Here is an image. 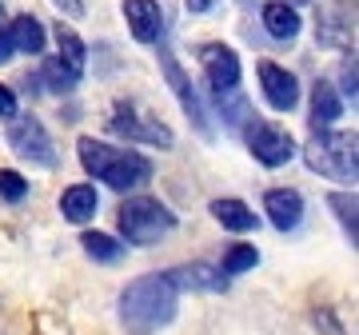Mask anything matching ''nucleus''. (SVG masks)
Segmentation results:
<instances>
[{"label":"nucleus","instance_id":"1","mask_svg":"<svg viewBox=\"0 0 359 335\" xmlns=\"http://www.w3.org/2000/svg\"><path fill=\"white\" fill-rule=\"evenodd\" d=\"M176 308L180 292L168 271L140 275L120 292V323L128 327V335H156L160 327L176 320Z\"/></svg>","mask_w":359,"mask_h":335},{"label":"nucleus","instance_id":"2","mask_svg":"<svg viewBox=\"0 0 359 335\" xmlns=\"http://www.w3.org/2000/svg\"><path fill=\"white\" fill-rule=\"evenodd\" d=\"M80 152V164L88 176H96L100 184H108L112 192H136L144 184L152 180V160L140 152H132V148H116V144H104L96 136H80L76 144Z\"/></svg>","mask_w":359,"mask_h":335},{"label":"nucleus","instance_id":"3","mask_svg":"<svg viewBox=\"0 0 359 335\" xmlns=\"http://www.w3.org/2000/svg\"><path fill=\"white\" fill-rule=\"evenodd\" d=\"M116 224L132 247H152L176 228V216H172V207L152 200V196H128L116 212Z\"/></svg>","mask_w":359,"mask_h":335},{"label":"nucleus","instance_id":"4","mask_svg":"<svg viewBox=\"0 0 359 335\" xmlns=\"http://www.w3.org/2000/svg\"><path fill=\"white\" fill-rule=\"evenodd\" d=\"M311 172H320L335 184H355V132H332V128H316L311 132L308 148H304Z\"/></svg>","mask_w":359,"mask_h":335},{"label":"nucleus","instance_id":"5","mask_svg":"<svg viewBox=\"0 0 359 335\" xmlns=\"http://www.w3.org/2000/svg\"><path fill=\"white\" fill-rule=\"evenodd\" d=\"M108 124H112L116 136H124L128 144H148V148H164V152L176 144V136H172V128H168V124H160L152 112H144L140 104H132V100L116 104Z\"/></svg>","mask_w":359,"mask_h":335},{"label":"nucleus","instance_id":"6","mask_svg":"<svg viewBox=\"0 0 359 335\" xmlns=\"http://www.w3.org/2000/svg\"><path fill=\"white\" fill-rule=\"evenodd\" d=\"M244 140H248V152L256 156L264 168H283L287 160L295 156V140L292 132L271 124V120H248L244 124Z\"/></svg>","mask_w":359,"mask_h":335},{"label":"nucleus","instance_id":"7","mask_svg":"<svg viewBox=\"0 0 359 335\" xmlns=\"http://www.w3.org/2000/svg\"><path fill=\"white\" fill-rule=\"evenodd\" d=\"M8 144H13V152L20 156V160H28V164L56 168L52 136H48V128H44L36 116H20V112H16V116L8 120Z\"/></svg>","mask_w":359,"mask_h":335},{"label":"nucleus","instance_id":"8","mask_svg":"<svg viewBox=\"0 0 359 335\" xmlns=\"http://www.w3.org/2000/svg\"><path fill=\"white\" fill-rule=\"evenodd\" d=\"M160 72H164L168 88H172V96L180 100V108H184V116L196 124V132L200 136H212V124H208V108L204 100H200V92H196L192 76L180 68V60L172 56V48H160Z\"/></svg>","mask_w":359,"mask_h":335},{"label":"nucleus","instance_id":"9","mask_svg":"<svg viewBox=\"0 0 359 335\" xmlns=\"http://www.w3.org/2000/svg\"><path fill=\"white\" fill-rule=\"evenodd\" d=\"M200 64H204V76H208V88L224 96V92H240V56L228 48V44H204L200 48Z\"/></svg>","mask_w":359,"mask_h":335},{"label":"nucleus","instance_id":"10","mask_svg":"<svg viewBox=\"0 0 359 335\" xmlns=\"http://www.w3.org/2000/svg\"><path fill=\"white\" fill-rule=\"evenodd\" d=\"M259 88H264V100L276 108V112H292L295 104H299V80L295 72H287L283 64L276 60H259Z\"/></svg>","mask_w":359,"mask_h":335},{"label":"nucleus","instance_id":"11","mask_svg":"<svg viewBox=\"0 0 359 335\" xmlns=\"http://www.w3.org/2000/svg\"><path fill=\"white\" fill-rule=\"evenodd\" d=\"M120 8H124L132 40H140V44H160L164 40V8H160V0H124Z\"/></svg>","mask_w":359,"mask_h":335},{"label":"nucleus","instance_id":"12","mask_svg":"<svg viewBox=\"0 0 359 335\" xmlns=\"http://www.w3.org/2000/svg\"><path fill=\"white\" fill-rule=\"evenodd\" d=\"M264 212H268L276 232H295L304 219V196L295 188H268L264 192Z\"/></svg>","mask_w":359,"mask_h":335},{"label":"nucleus","instance_id":"13","mask_svg":"<svg viewBox=\"0 0 359 335\" xmlns=\"http://www.w3.org/2000/svg\"><path fill=\"white\" fill-rule=\"evenodd\" d=\"M259 20H264V28H268V36L283 40V44L304 32V20H299V13H295V4H287V0H268L264 13H259Z\"/></svg>","mask_w":359,"mask_h":335},{"label":"nucleus","instance_id":"14","mask_svg":"<svg viewBox=\"0 0 359 335\" xmlns=\"http://www.w3.org/2000/svg\"><path fill=\"white\" fill-rule=\"evenodd\" d=\"M208 212H212V219H216L219 228H228V232H256V224H259L256 212H252L244 200H236V196H219V200H212Z\"/></svg>","mask_w":359,"mask_h":335},{"label":"nucleus","instance_id":"15","mask_svg":"<svg viewBox=\"0 0 359 335\" xmlns=\"http://www.w3.org/2000/svg\"><path fill=\"white\" fill-rule=\"evenodd\" d=\"M168 275H172L176 292H224V284H228V275L208 264H184V268H172Z\"/></svg>","mask_w":359,"mask_h":335},{"label":"nucleus","instance_id":"16","mask_svg":"<svg viewBox=\"0 0 359 335\" xmlns=\"http://www.w3.org/2000/svg\"><path fill=\"white\" fill-rule=\"evenodd\" d=\"M96 212H100V196H96L92 184H72V188L60 192V216L68 224H88Z\"/></svg>","mask_w":359,"mask_h":335},{"label":"nucleus","instance_id":"17","mask_svg":"<svg viewBox=\"0 0 359 335\" xmlns=\"http://www.w3.org/2000/svg\"><path fill=\"white\" fill-rule=\"evenodd\" d=\"M4 28H8L13 48L20 52V56H40V52H44V44H48V32H44V25H40L32 13L16 16L13 25H4Z\"/></svg>","mask_w":359,"mask_h":335},{"label":"nucleus","instance_id":"18","mask_svg":"<svg viewBox=\"0 0 359 335\" xmlns=\"http://www.w3.org/2000/svg\"><path fill=\"white\" fill-rule=\"evenodd\" d=\"M339 116H344V96L335 92V84L316 80V88H311V128H332Z\"/></svg>","mask_w":359,"mask_h":335},{"label":"nucleus","instance_id":"19","mask_svg":"<svg viewBox=\"0 0 359 335\" xmlns=\"http://www.w3.org/2000/svg\"><path fill=\"white\" fill-rule=\"evenodd\" d=\"M80 76H84V68L72 64V60H65V56H48L44 68H40V84H44L48 92H56V96L72 92L80 84Z\"/></svg>","mask_w":359,"mask_h":335},{"label":"nucleus","instance_id":"20","mask_svg":"<svg viewBox=\"0 0 359 335\" xmlns=\"http://www.w3.org/2000/svg\"><path fill=\"white\" fill-rule=\"evenodd\" d=\"M80 247H84V256L96 259V264H120V259H124V244L112 240L108 232H84L80 235Z\"/></svg>","mask_w":359,"mask_h":335},{"label":"nucleus","instance_id":"21","mask_svg":"<svg viewBox=\"0 0 359 335\" xmlns=\"http://www.w3.org/2000/svg\"><path fill=\"white\" fill-rule=\"evenodd\" d=\"M327 204H332V212H335V219H339L344 235L355 244V235H359V224H355V192H332V196H327Z\"/></svg>","mask_w":359,"mask_h":335},{"label":"nucleus","instance_id":"22","mask_svg":"<svg viewBox=\"0 0 359 335\" xmlns=\"http://www.w3.org/2000/svg\"><path fill=\"white\" fill-rule=\"evenodd\" d=\"M256 264H259V252L252 244H231L228 252H224L219 271H224V275H244V271H252Z\"/></svg>","mask_w":359,"mask_h":335},{"label":"nucleus","instance_id":"23","mask_svg":"<svg viewBox=\"0 0 359 335\" xmlns=\"http://www.w3.org/2000/svg\"><path fill=\"white\" fill-rule=\"evenodd\" d=\"M56 44H60V56H65V60H72V64L84 68V60H88V44L76 36V28L56 25Z\"/></svg>","mask_w":359,"mask_h":335},{"label":"nucleus","instance_id":"24","mask_svg":"<svg viewBox=\"0 0 359 335\" xmlns=\"http://www.w3.org/2000/svg\"><path fill=\"white\" fill-rule=\"evenodd\" d=\"M28 196V180L20 176V172H13V168H0V200L4 204H20Z\"/></svg>","mask_w":359,"mask_h":335},{"label":"nucleus","instance_id":"25","mask_svg":"<svg viewBox=\"0 0 359 335\" xmlns=\"http://www.w3.org/2000/svg\"><path fill=\"white\" fill-rule=\"evenodd\" d=\"M335 92H344L347 100L355 104V60H344V72H339V88Z\"/></svg>","mask_w":359,"mask_h":335},{"label":"nucleus","instance_id":"26","mask_svg":"<svg viewBox=\"0 0 359 335\" xmlns=\"http://www.w3.org/2000/svg\"><path fill=\"white\" fill-rule=\"evenodd\" d=\"M20 112V104H16V92L8 84H0V120H13Z\"/></svg>","mask_w":359,"mask_h":335},{"label":"nucleus","instance_id":"27","mask_svg":"<svg viewBox=\"0 0 359 335\" xmlns=\"http://www.w3.org/2000/svg\"><path fill=\"white\" fill-rule=\"evenodd\" d=\"M16 56V48H13V36H8V28L0 25V64H8Z\"/></svg>","mask_w":359,"mask_h":335},{"label":"nucleus","instance_id":"28","mask_svg":"<svg viewBox=\"0 0 359 335\" xmlns=\"http://www.w3.org/2000/svg\"><path fill=\"white\" fill-rule=\"evenodd\" d=\"M52 4H56L60 13H68V16H80V13H84V0H52Z\"/></svg>","mask_w":359,"mask_h":335},{"label":"nucleus","instance_id":"29","mask_svg":"<svg viewBox=\"0 0 359 335\" xmlns=\"http://www.w3.org/2000/svg\"><path fill=\"white\" fill-rule=\"evenodd\" d=\"M184 8H188V13H212L216 0H184Z\"/></svg>","mask_w":359,"mask_h":335}]
</instances>
